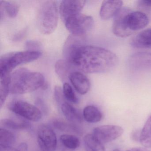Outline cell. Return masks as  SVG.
I'll return each instance as SVG.
<instances>
[{
  "mask_svg": "<svg viewBox=\"0 0 151 151\" xmlns=\"http://www.w3.org/2000/svg\"><path fill=\"white\" fill-rule=\"evenodd\" d=\"M114 53L99 47L83 45L74 55L71 63L73 67L84 73L108 72L118 63Z\"/></svg>",
  "mask_w": 151,
  "mask_h": 151,
  "instance_id": "obj_1",
  "label": "cell"
},
{
  "mask_svg": "<svg viewBox=\"0 0 151 151\" xmlns=\"http://www.w3.org/2000/svg\"><path fill=\"white\" fill-rule=\"evenodd\" d=\"M114 18L113 32L119 37H127L134 32L146 27L149 23L145 14L139 11L133 12L126 8H122Z\"/></svg>",
  "mask_w": 151,
  "mask_h": 151,
  "instance_id": "obj_2",
  "label": "cell"
},
{
  "mask_svg": "<svg viewBox=\"0 0 151 151\" xmlns=\"http://www.w3.org/2000/svg\"><path fill=\"white\" fill-rule=\"evenodd\" d=\"M44 76L25 68L16 70L10 76V93L22 94L32 92L45 86Z\"/></svg>",
  "mask_w": 151,
  "mask_h": 151,
  "instance_id": "obj_3",
  "label": "cell"
},
{
  "mask_svg": "<svg viewBox=\"0 0 151 151\" xmlns=\"http://www.w3.org/2000/svg\"><path fill=\"white\" fill-rule=\"evenodd\" d=\"M59 20V11L56 2L47 1L43 2L39 10L37 25L42 34L52 33L57 27Z\"/></svg>",
  "mask_w": 151,
  "mask_h": 151,
  "instance_id": "obj_4",
  "label": "cell"
},
{
  "mask_svg": "<svg viewBox=\"0 0 151 151\" xmlns=\"http://www.w3.org/2000/svg\"><path fill=\"white\" fill-rule=\"evenodd\" d=\"M40 51H27L12 52L3 55L0 59V72L9 73L19 65L31 62L40 58Z\"/></svg>",
  "mask_w": 151,
  "mask_h": 151,
  "instance_id": "obj_5",
  "label": "cell"
},
{
  "mask_svg": "<svg viewBox=\"0 0 151 151\" xmlns=\"http://www.w3.org/2000/svg\"><path fill=\"white\" fill-rule=\"evenodd\" d=\"M67 29L72 35L83 36L93 28L94 20L81 13L70 16L64 22Z\"/></svg>",
  "mask_w": 151,
  "mask_h": 151,
  "instance_id": "obj_6",
  "label": "cell"
},
{
  "mask_svg": "<svg viewBox=\"0 0 151 151\" xmlns=\"http://www.w3.org/2000/svg\"><path fill=\"white\" fill-rule=\"evenodd\" d=\"M8 109L16 114L28 121L37 122L42 118V112L37 107L24 101H12L9 104Z\"/></svg>",
  "mask_w": 151,
  "mask_h": 151,
  "instance_id": "obj_7",
  "label": "cell"
},
{
  "mask_svg": "<svg viewBox=\"0 0 151 151\" xmlns=\"http://www.w3.org/2000/svg\"><path fill=\"white\" fill-rule=\"evenodd\" d=\"M39 147L41 151H55L57 138L51 126L42 124L39 126L37 132Z\"/></svg>",
  "mask_w": 151,
  "mask_h": 151,
  "instance_id": "obj_8",
  "label": "cell"
},
{
  "mask_svg": "<svg viewBox=\"0 0 151 151\" xmlns=\"http://www.w3.org/2000/svg\"><path fill=\"white\" fill-rule=\"evenodd\" d=\"M123 129L117 125H105L96 127L93 131L95 137L102 144L115 140L122 136Z\"/></svg>",
  "mask_w": 151,
  "mask_h": 151,
  "instance_id": "obj_9",
  "label": "cell"
},
{
  "mask_svg": "<svg viewBox=\"0 0 151 151\" xmlns=\"http://www.w3.org/2000/svg\"><path fill=\"white\" fill-rule=\"evenodd\" d=\"M85 1L82 0H63L61 2L59 8V13L63 22L70 16L81 11L85 5Z\"/></svg>",
  "mask_w": 151,
  "mask_h": 151,
  "instance_id": "obj_10",
  "label": "cell"
},
{
  "mask_svg": "<svg viewBox=\"0 0 151 151\" xmlns=\"http://www.w3.org/2000/svg\"><path fill=\"white\" fill-rule=\"evenodd\" d=\"M83 36L72 35L67 39L63 46V54L64 60L71 63V60L77 51L83 45Z\"/></svg>",
  "mask_w": 151,
  "mask_h": 151,
  "instance_id": "obj_11",
  "label": "cell"
},
{
  "mask_svg": "<svg viewBox=\"0 0 151 151\" xmlns=\"http://www.w3.org/2000/svg\"><path fill=\"white\" fill-rule=\"evenodd\" d=\"M70 81L75 90L80 94L84 95L89 91L91 83L88 78L80 71H73L70 75Z\"/></svg>",
  "mask_w": 151,
  "mask_h": 151,
  "instance_id": "obj_12",
  "label": "cell"
},
{
  "mask_svg": "<svg viewBox=\"0 0 151 151\" xmlns=\"http://www.w3.org/2000/svg\"><path fill=\"white\" fill-rule=\"evenodd\" d=\"M122 5L121 1H104L100 10L101 18L106 21L114 17L122 9Z\"/></svg>",
  "mask_w": 151,
  "mask_h": 151,
  "instance_id": "obj_13",
  "label": "cell"
},
{
  "mask_svg": "<svg viewBox=\"0 0 151 151\" xmlns=\"http://www.w3.org/2000/svg\"><path fill=\"white\" fill-rule=\"evenodd\" d=\"M129 64L135 70H143L151 68V53H137L132 55L129 59Z\"/></svg>",
  "mask_w": 151,
  "mask_h": 151,
  "instance_id": "obj_14",
  "label": "cell"
},
{
  "mask_svg": "<svg viewBox=\"0 0 151 151\" xmlns=\"http://www.w3.org/2000/svg\"><path fill=\"white\" fill-rule=\"evenodd\" d=\"M63 115L68 122L74 124L81 123L83 122V115L80 112L68 102H63L60 106Z\"/></svg>",
  "mask_w": 151,
  "mask_h": 151,
  "instance_id": "obj_15",
  "label": "cell"
},
{
  "mask_svg": "<svg viewBox=\"0 0 151 151\" xmlns=\"http://www.w3.org/2000/svg\"><path fill=\"white\" fill-rule=\"evenodd\" d=\"M132 46L136 48L151 47V29L145 30L134 37L131 42Z\"/></svg>",
  "mask_w": 151,
  "mask_h": 151,
  "instance_id": "obj_16",
  "label": "cell"
},
{
  "mask_svg": "<svg viewBox=\"0 0 151 151\" xmlns=\"http://www.w3.org/2000/svg\"><path fill=\"white\" fill-rule=\"evenodd\" d=\"M10 74L0 72V108L5 104L10 93Z\"/></svg>",
  "mask_w": 151,
  "mask_h": 151,
  "instance_id": "obj_17",
  "label": "cell"
},
{
  "mask_svg": "<svg viewBox=\"0 0 151 151\" xmlns=\"http://www.w3.org/2000/svg\"><path fill=\"white\" fill-rule=\"evenodd\" d=\"M55 71L61 80L66 82L69 78L70 75L72 71L73 65L70 63L65 60H59L56 61L55 64Z\"/></svg>",
  "mask_w": 151,
  "mask_h": 151,
  "instance_id": "obj_18",
  "label": "cell"
},
{
  "mask_svg": "<svg viewBox=\"0 0 151 151\" xmlns=\"http://www.w3.org/2000/svg\"><path fill=\"white\" fill-rule=\"evenodd\" d=\"M1 128L15 130L27 129L31 127V124L27 120H14L13 119H4L0 121Z\"/></svg>",
  "mask_w": 151,
  "mask_h": 151,
  "instance_id": "obj_19",
  "label": "cell"
},
{
  "mask_svg": "<svg viewBox=\"0 0 151 151\" xmlns=\"http://www.w3.org/2000/svg\"><path fill=\"white\" fill-rule=\"evenodd\" d=\"M83 117L86 122L91 123H94L100 122L102 117L99 109L95 106H86L83 111Z\"/></svg>",
  "mask_w": 151,
  "mask_h": 151,
  "instance_id": "obj_20",
  "label": "cell"
},
{
  "mask_svg": "<svg viewBox=\"0 0 151 151\" xmlns=\"http://www.w3.org/2000/svg\"><path fill=\"white\" fill-rule=\"evenodd\" d=\"M19 7L16 4L6 1H0L1 21H2L5 15L10 18H14L17 15Z\"/></svg>",
  "mask_w": 151,
  "mask_h": 151,
  "instance_id": "obj_21",
  "label": "cell"
},
{
  "mask_svg": "<svg viewBox=\"0 0 151 151\" xmlns=\"http://www.w3.org/2000/svg\"><path fill=\"white\" fill-rule=\"evenodd\" d=\"M52 124L55 129L62 131L73 132L78 134L81 133V129L78 127L76 124L69 122L56 119L53 120Z\"/></svg>",
  "mask_w": 151,
  "mask_h": 151,
  "instance_id": "obj_22",
  "label": "cell"
},
{
  "mask_svg": "<svg viewBox=\"0 0 151 151\" xmlns=\"http://www.w3.org/2000/svg\"><path fill=\"white\" fill-rule=\"evenodd\" d=\"M87 151H105L103 144L100 142L93 134H87L83 139Z\"/></svg>",
  "mask_w": 151,
  "mask_h": 151,
  "instance_id": "obj_23",
  "label": "cell"
},
{
  "mask_svg": "<svg viewBox=\"0 0 151 151\" xmlns=\"http://www.w3.org/2000/svg\"><path fill=\"white\" fill-rule=\"evenodd\" d=\"M60 140L63 147L72 151L78 148L80 145L78 138L73 134H63L60 137Z\"/></svg>",
  "mask_w": 151,
  "mask_h": 151,
  "instance_id": "obj_24",
  "label": "cell"
},
{
  "mask_svg": "<svg viewBox=\"0 0 151 151\" xmlns=\"http://www.w3.org/2000/svg\"><path fill=\"white\" fill-rule=\"evenodd\" d=\"M139 141L144 146L151 148V115L141 131Z\"/></svg>",
  "mask_w": 151,
  "mask_h": 151,
  "instance_id": "obj_25",
  "label": "cell"
},
{
  "mask_svg": "<svg viewBox=\"0 0 151 151\" xmlns=\"http://www.w3.org/2000/svg\"><path fill=\"white\" fill-rule=\"evenodd\" d=\"M16 142V137L13 132L5 128L0 129V146L12 147Z\"/></svg>",
  "mask_w": 151,
  "mask_h": 151,
  "instance_id": "obj_26",
  "label": "cell"
},
{
  "mask_svg": "<svg viewBox=\"0 0 151 151\" xmlns=\"http://www.w3.org/2000/svg\"><path fill=\"white\" fill-rule=\"evenodd\" d=\"M63 92L64 98L68 101L74 104L78 103V99L75 94L71 86L68 83L66 82L63 84Z\"/></svg>",
  "mask_w": 151,
  "mask_h": 151,
  "instance_id": "obj_27",
  "label": "cell"
},
{
  "mask_svg": "<svg viewBox=\"0 0 151 151\" xmlns=\"http://www.w3.org/2000/svg\"><path fill=\"white\" fill-rule=\"evenodd\" d=\"M55 98L57 103L61 106L65 102V98L63 95V90L59 86H56L54 90Z\"/></svg>",
  "mask_w": 151,
  "mask_h": 151,
  "instance_id": "obj_28",
  "label": "cell"
},
{
  "mask_svg": "<svg viewBox=\"0 0 151 151\" xmlns=\"http://www.w3.org/2000/svg\"><path fill=\"white\" fill-rule=\"evenodd\" d=\"M26 47L28 51H39L37 50L40 47V44L37 41L30 40L26 42Z\"/></svg>",
  "mask_w": 151,
  "mask_h": 151,
  "instance_id": "obj_29",
  "label": "cell"
},
{
  "mask_svg": "<svg viewBox=\"0 0 151 151\" xmlns=\"http://www.w3.org/2000/svg\"><path fill=\"white\" fill-rule=\"evenodd\" d=\"M0 151H21L18 148L10 146H0Z\"/></svg>",
  "mask_w": 151,
  "mask_h": 151,
  "instance_id": "obj_30",
  "label": "cell"
},
{
  "mask_svg": "<svg viewBox=\"0 0 151 151\" xmlns=\"http://www.w3.org/2000/svg\"><path fill=\"white\" fill-rule=\"evenodd\" d=\"M140 132L139 131H135L133 132V133L132 135V139L135 140H139L140 139Z\"/></svg>",
  "mask_w": 151,
  "mask_h": 151,
  "instance_id": "obj_31",
  "label": "cell"
},
{
  "mask_svg": "<svg viewBox=\"0 0 151 151\" xmlns=\"http://www.w3.org/2000/svg\"><path fill=\"white\" fill-rule=\"evenodd\" d=\"M17 148L21 151H28V145L25 143H22L19 145Z\"/></svg>",
  "mask_w": 151,
  "mask_h": 151,
  "instance_id": "obj_32",
  "label": "cell"
},
{
  "mask_svg": "<svg viewBox=\"0 0 151 151\" xmlns=\"http://www.w3.org/2000/svg\"><path fill=\"white\" fill-rule=\"evenodd\" d=\"M126 151H150L148 149L143 147H136V148H131L129 150Z\"/></svg>",
  "mask_w": 151,
  "mask_h": 151,
  "instance_id": "obj_33",
  "label": "cell"
},
{
  "mask_svg": "<svg viewBox=\"0 0 151 151\" xmlns=\"http://www.w3.org/2000/svg\"><path fill=\"white\" fill-rule=\"evenodd\" d=\"M141 5L143 6H145L147 7H151V1H148V0H146V1H140Z\"/></svg>",
  "mask_w": 151,
  "mask_h": 151,
  "instance_id": "obj_34",
  "label": "cell"
},
{
  "mask_svg": "<svg viewBox=\"0 0 151 151\" xmlns=\"http://www.w3.org/2000/svg\"><path fill=\"white\" fill-rule=\"evenodd\" d=\"M114 151H120V150H118V149H115V150H114Z\"/></svg>",
  "mask_w": 151,
  "mask_h": 151,
  "instance_id": "obj_35",
  "label": "cell"
}]
</instances>
